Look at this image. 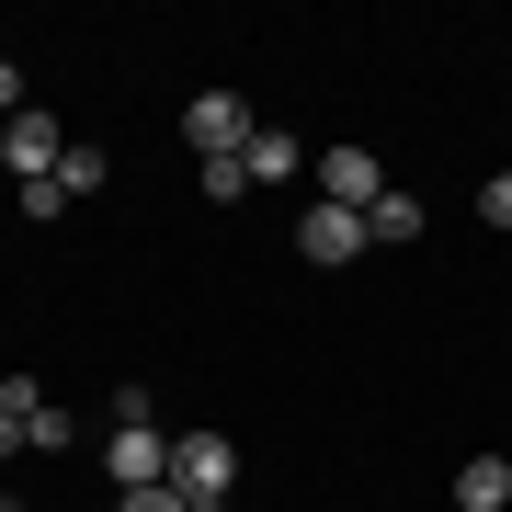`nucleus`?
I'll return each instance as SVG.
<instances>
[{
  "label": "nucleus",
  "mask_w": 512,
  "mask_h": 512,
  "mask_svg": "<svg viewBox=\"0 0 512 512\" xmlns=\"http://www.w3.org/2000/svg\"><path fill=\"white\" fill-rule=\"evenodd\" d=\"M171 490L183 501H228L239 490V444L228 433H171Z\"/></svg>",
  "instance_id": "f257e3e1"
},
{
  "label": "nucleus",
  "mask_w": 512,
  "mask_h": 512,
  "mask_svg": "<svg viewBox=\"0 0 512 512\" xmlns=\"http://www.w3.org/2000/svg\"><path fill=\"white\" fill-rule=\"evenodd\" d=\"M103 478H114V490H160V478H171V433H160V421H114V433H103Z\"/></svg>",
  "instance_id": "f03ea898"
},
{
  "label": "nucleus",
  "mask_w": 512,
  "mask_h": 512,
  "mask_svg": "<svg viewBox=\"0 0 512 512\" xmlns=\"http://www.w3.org/2000/svg\"><path fill=\"white\" fill-rule=\"evenodd\" d=\"M183 137L205 148V160H239V148H251V114H239V92H194V103H183Z\"/></svg>",
  "instance_id": "7ed1b4c3"
},
{
  "label": "nucleus",
  "mask_w": 512,
  "mask_h": 512,
  "mask_svg": "<svg viewBox=\"0 0 512 512\" xmlns=\"http://www.w3.org/2000/svg\"><path fill=\"white\" fill-rule=\"evenodd\" d=\"M376 194H387V171H376V148H319V205H353V217H365Z\"/></svg>",
  "instance_id": "20e7f679"
},
{
  "label": "nucleus",
  "mask_w": 512,
  "mask_h": 512,
  "mask_svg": "<svg viewBox=\"0 0 512 512\" xmlns=\"http://www.w3.org/2000/svg\"><path fill=\"white\" fill-rule=\"evenodd\" d=\"M0 160H12L23 183H46V171L69 160V137H57V114H12V126H0Z\"/></svg>",
  "instance_id": "39448f33"
},
{
  "label": "nucleus",
  "mask_w": 512,
  "mask_h": 512,
  "mask_svg": "<svg viewBox=\"0 0 512 512\" xmlns=\"http://www.w3.org/2000/svg\"><path fill=\"white\" fill-rule=\"evenodd\" d=\"M296 251L308 262H353V251H376V239H365L353 205H308V217H296Z\"/></svg>",
  "instance_id": "423d86ee"
},
{
  "label": "nucleus",
  "mask_w": 512,
  "mask_h": 512,
  "mask_svg": "<svg viewBox=\"0 0 512 512\" xmlns=\"http://www.w3.org/2000/svg\"><path fill=\"white\" fill-rule=\"evenodd\" d=\"M456 512H512V456H467L456 467Z\"/></svg>",
  "instance_id": "0eeeda50"
},
{
  "label": "nucleus",
  "mask_w": 512,
  "mask_h": 512,
  "mask_svg": "<svg viewBox=\"0 0 512 512\" xmlns=\"http://www.w3.org/2000/svg\"><path fill=\"white\" fill-rule=\"evenodd\" d=\"M239 171H251V183H296V171H308V148H296L285 126H251V148H239Z\"/></svg>",
  "instance_id": "6e6552de"
},
{
  "label": "nucleus",
  "mask_w": 512,
  "mask_h": 512,
  "mask_svg": "<svg viewBox=\"0 0 512 512\" xmlns=\"http://www.w3.org/2000/svg\"><path fill=\"white\" fill-rule=\"evenodd\" d=\"M365 239H387V251H399V239H421V194H399V183H387V194L365 205Z\"/></svg>",
  "instance_id": "1a4fd4ad"
},
{
  "label": "nucleus",
  "mask_w": 512,
  "mask_h": 512,
  "mask_svg": "<svg viewBox=\"0 0 512 512\" xmlns=\"http://www.w3.org/2000/svg\"><path fill=\"white\" fill-rule=\"evenodd\" d=\"M103 183H114V160H103L92 137H69V160H57V194L80 205V194H103Z\"/></svg>",
  "instance_id": "9d476101"
},
{
  "label": "nucleus",
  "mask_w": 512,
  "mask_h": 512,
  "mask_svg": "<svg viewBox=\"0 0 512 512\" xmlns=\"http://www.w3.org/2000/svg\"><path fill=\"white\" fill-rule=\"evenodd\" d=\"M23 444H35V456H69V410H57V399H46L35 421H23Z\"/></svg>",
  "instance_id": "9b49d317"
},
{
  "label": "nucleus",
  "mask_w": 512,
  "mask_h": 512,
  "mask_svg": "<svg viewBox=\"0 0 512 512\" xmlns=\"http://www.w3.org/2000/svg\"><path fill=\"white\" fill-rule=\"evenodd\" d=\"M0 410H12V421H35V410H46V387H35V376H0Z\"/></svg>",
  "instance_id": "f8f14e48"
},
{
  "label": "nucleus",
  "mask_w": 512,
  "mask_h": 512,
  "mask_svg": "<svg viewBox=\"0 0 512 512\" xmlns=\"http://www.w3.org/2000/svg\"><path fill=\"white\" fill-rule=\"evenodd\" d=\"M478 217H490V228H512V171H490V183H478Z\"/></svg>",
  "instance_id": "ddd939ff"
},
{
  "label": "nucleus",
  "mask_w": 512,
  "mask_h": 512,
  "mask_svg": "<svg viewBox=\"0 0 512 512\" xmlns=\"http://www.w3.org/2000/svg\"><path fill=\"white\" fill-rule=\"evenodd\" d=\"M114 512H183V490H171V478L160 490H114Z\"/></svg>",
  "instance_id": "4468645a"
},
{
  "label": "nucleus",
  "mask_w": 512,
  "mask_h": 512,
  "mask_svg": "<svg viewBox=\"0 0 512 512\" xmlns=\"http://www.w3.org/2000/svg\"><path fill=\"white\" fill-rule=\"evenodd\" d=\"M12 114H35V103H23V69L0 57V126H12Z\"/></svg>",
  "instance_id": "2eb2a0df"
},
{
  "label": "nucleus",
  "mask_w": 512,
  "mask_h": 512,
  "mask_svg": "<svg viewBox=\"0 0 512 512\" xmlns=\"http://www.w3.org/2000/svg\"><path fill=\"white\" fill-rule=\"evenodd\" d=\"M0 456H23V421H12V410H0Z\"/></svg>",
  "instance_id": "dca6fc26"
},
{
  "label": "nucleus",
  "mask_w": 512,
  "mask_h": 512,
  "mask_svg": "<svg viewBox=\"0 0 512 512\" xmlns=\"http://www.w3.org/2000/svg\"><path fill=\"white\" fill-rule=\"evenodd\" d=\"M183 512H228V501H183Z\"/></svg>",
  "instance_id": "f3484780"
},
{
  "label": "nucleus",
  "mask_w": 512,
  "mask_h": 512,
  "mask_svg": "<svg viewBox=\"0 0 512 512\" xmlns=\"http://www.w3.org/2000/svg\"><path fill=\"white\" fill-rule=\"evenodd\" d=\"M0 512H23V501H12V490H0Z\"/></svg>",
  "instance_id": "a211bd4d"
},
{
  "label": "nucleus",
  "mask_w": 512,
  "mask_h": 512,
  "mask_svg": "<svg viewBox=\"0 0 512 512\" xmlns=\"http://www.w3.org/2000/svg\"><path fill=\"white\" fill-rule=\"evenodd\" d=\"M23 512H35V501H23Z\"/></svg>",
  "instance_id": "6ab92c4d"
}]
</instances>
